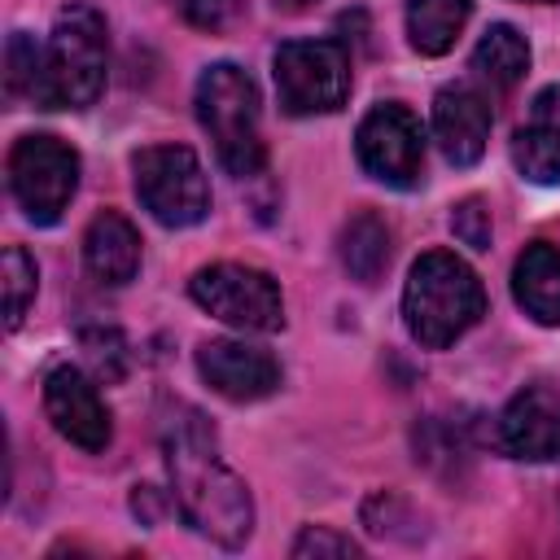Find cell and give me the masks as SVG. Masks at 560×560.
I'll use <instances>...</instances> for the list:
<instances>
[{"label": "cell", "mask_w": 560, "mask_h": 560, "mask_svg": "<svg viewBox=\"0 0 560 560\" xmlns=\"http://www.w3.org/2000/svg\"><path fill=\"white\" fill-rule=\"evenodd\" d=\"M171 494L179 516L219 547H241L254 534V499L249 486L219 459L214 429L201 411L175 407V416L162 429Z\"/></svg>", "instance_id": "cell-1"}, {"label": "cell", "mask_w": 560, "mask_h": 560, "mask_svg": "<svg viewBox=\"0 0 560 560\" xmlns=\"http://www.w3.org/2000/svg\"><path fill=\"white\" fill-rule=\"evenodd\" d=\"M481 315H486V289L464 258L446 249H429L411 262L402 284V319L424 350L455 346Z\"/></svg>", "instance_id": "cell-2"}, {"label": "cell", "mask_w": 560, "mask_h": 560, "mask_svg": "<svg viewBox=\"0 0 560 560\" xmlns=\"http://www.w3.org/2000/svg\"><path fill=\"white\" fill-rule=\"evenodd\" d=\"M109 70V31L92 4H66L44 44V109L96 105Z\"/></svg>", "instance_id": "cell-3"}, {"label": "cell", "mask_w": 560, "mask_h": 560, "mask_svg": "<svg viewBox=\"0 0 560 560\" xmlns=\"http://www.w3.org/2000/svg\"><path fill=\"white\" fill-rule=\"evenodd\" d=\"M192 101H197V122L214 140V153H219L223 171L236 175V179L258 175L262 162H267V149H262V131H258V88H254V79L232 61H214V66L201 70Z\"/></svg>", "instance_id": "cell-4"}, {"label": "cell", "mask_w": 560, "mask_h": 560, "mask_svg": "<svg viewBox=\"0 0 560 560\" xmlns=\"http://www.w3.org/2000/svg\"><path fill=\"white\" fill-rule=\"evenodd\" d=\"M271 79L284 114H332L350 96V52L337 39H289L271 57Z\"/></svg>", "instance_id": "cell-5"}, {"label": "cell", "mask_w": 560, "mask_h": 560, "mask_svg": "<svg viewBox=\"0 0 560 560\" xmlns=\"http://www.w3.org/2000/svg\"><path fill=\"white\" fill-rule=\"evenodd\" d=\"M136 197L162 228H192L210 214V184L188 144H149L131 158Z\"/></svg>", "instance_id": "cell-6"}, {"label": "cell", "mask_w": 560, "mask_h": 560, "mask_svg": "<svg viewBox=\"0 0 560 560\" xmlns=\"http://www.w3.org/2000/svg\"><path fill=\"white\" fill-rule=\"evenodd\" d=\"M9 188L22 206V214L39 228L57 223L79 188V153L48 136V131H35V136H22L9 153Z\"/></svg>", "instance_id": "cell-7"}, {"label": "cell", "mask_w": 560, "mask_h": 560, "mask_svg": "<svg viewBox=\"0 0 560 560\" xmlns=\"http://www.w3.org/2000/svg\"><path fill=\"white\" fill-rule=\"evenodd\" d=\"M188 293L201 311H210L214 319L241 328V332H276L284 328V298L280 284L245 262H210L201 271H192Z\"/></svg>", "instance_id": "cell-8"}, {"label": "cell", "mask_w": 560, "mask_h": 560, "mask_svg": "<svg viewBox=\"0 0 560 560\" xmlns=\"http://www.w3.org/2000/svg\"><path fill=\"white\" fill-rule=\"evenodd\" d=\"M354 153H359V166L376 179V184H389V188H416L420 184V171H424V131H420V118L398 105V101H385V105H372L354 131Z\"/></svg>", "instance_id": "cell-9"}, {"label": "cell", "mask_w": 560, "mask_h": 560, "mask_svg": "<svg viewBox=\"0 0 560 560\" xmlns=\"http://www.w3.org/2000/svg\"><path fill=\"white\" fill-rule=\"evenodd\" d=\"M44 411L52 420V429L74 442L79 451H105L109 438H114V424H109V411L96 394V381H88L79 368L70 363H57L48 376H44Z\"/></svg>", "instance_id": "cell-10"}, {"label": "cell", "mask_w": 560, "mask_h": 560, "mask_svg": "<svg viewBox=\"0 0 560 560\" xmlns=\"http://www.w3.org/2000/svg\"><path fill=\"white\" fill-rule=\"evenodd\" d=\"M197 372L228 402H258V398L280 389V363L262 346H249V341H236V337L201 341Z\"/></svg>", "instance_id": "cell-11"}, {"label": "cell", "mask_w": 560, "mask_h": 560, "mask_svg": "<svg viewBox=\"0 0 560 560\" xmlns=\"http://www.w3.org/2000/svg\"><path fill=\"white\" fill-rule=\"evenodd\" d=\"M494 442L512 459H560V394L547 385H525L503 407Z\"/></svg>", "instance_id": "cell-12"}, {"label": "cell", "mask_w": 560, "mask_h": 560, "mask_svg": "<svg viewBox=\"0 0 560 560\" xmlns=\"http://www.w3.org/2000/svg\"><path fill=\"white\" fill-rule=\"evenodd\" d=\"M490 122H494L490 101L472 83H451L433 96V136L442 158L455 166H472L486 153Z\"/></svg>", "instance_id": "cell-13"}, {"label": "cell", "mask_w": 560, "mask_h": 560, "mask_svg": "<svg viewBox=\"0 0 560 560\" xmlns=\"http://www.w3.org/2000/svg\"><path fill=\"white\" fill-rule=\"evenodd\" d=\"M512 162L529 184H560V83H547L512 136Z\"/></svg>", "instance_id": "cell-14"}, {"label": "cell", "mask_w": 560, "mask_h": 560, "mask_svg": "<svg viewBox=\"0 0 560 560\" xmlns=\"http://www.w3.org/2000/svg\"><path fill=\"white\" fill-rule=\"evenodd\" d=\"M83 267L101 284H127L140 271V232L127 214L101 210L83 232Z\"/></svg>", "instance_id": "cell-15"}, {"label": "cell", "mask_w": 560, "mask_h": 560, "mask_svg": "<svg viewBox=\"0 0 560 560\" xmlns=\"http://www.w3.org/2000/svg\"><path fill=\"white\" fill-rule=\"evenodd\" d=\"M512 298L529 319L560 328V249L556 245L534 241L521 249L512 267Z\"/></svg>", "instance_id": "cell-16"}, {"label": "cell", "mask_w": 560, "mask_h": 560, "mask_svg": "<svg viewBox=\"0 0 560 560\" xmlns=\"http://www.w3.org/2000/svg\"><path fill=\"white\" fill-rule=\"evenodd\" d=\"M337 254H341V267L350 271V280L376 284L385 276V267H389L394 232L376 210H359V214L346 219V228L337 236Z\"/></svg>", "instance_id": "cell-17"}, {"label": "cell", "mask_w": 560, "mask_h": 560, "mask_svg": "<svg viewBox=\"0 0 560 560\" xmlns=\"http://www.w3.org/2000/svg\"><path fill=\"white\" fill-rule=\"evenodd\" d=\"M472 4L468 0H407V39L420 57H442L455 48Z\"/></svg>", "instance_id": "cell-18"}, {"label": "cell", "mask_w": 560, "mask_h": 560, "mask_svg": "<svg viewBox=\"0 0 560 560\" xmlns=\"http://www.w3.org/2000/svg\"><path fill=\"white\" fill-rule=\"evenodd\" d=\"M472 70L490 88H499V92L516 88L525 79V70H529V44H525V35L516 26H508V22H494L477 39V48H472Z\"/></svg>", "instance_id": "cell-19"}, {"label": "cell", "mask_w": 560, "mask_h": 560, "mask_svg": "<svg viewBox=\"0 0 560 560\" xmlns=\"http://www.w3.org/2000/svg\"><path fill=\"white\" fill-rule=\"evenodd\" d=\"M4 96L9 105L31 101L44 109V48L26 31H13L4 48Z\"/></svg>", "instance_id": "cell-20"}, {"label": "cell", "mask_w": 560, "mask_h": 560, "mask_svg": "<svg viewBox=\"0 0 560 560\" xmlns=\"http://www.w3.org/2000/svg\"><path fill=\"white\" fill-rule=\"evenodd\" d=\"M0 280H4V328H18L22 315H26V306L35 302L39 267H35V258L22 245H9L4 249V262H0Z\"/></svg>", "instance_id": "cell-21"}, {"label": "cell", "mask_w": 560, "mask_h": 560, "mask_svg": "<svg viewBox=\"0 0 560 560\" xmlns=\"http://www.w3.org/2000/svg\"><path fill=\"white\" fill-rule=\"evenodd\" d=\"M79 346H83V354H88L96 381L114 385V381L127 376L131 354H127V341H122L118 328H101V324H96V328H83V332H79Z\"/></svg>", "instance_id": "cell-22"}, {"label": "cell", "mask_w": 560, "mask_h": 560, "mask_svg": "<svg viewBox=\"0 0 560 560\" xmlns=\"http://www.w3.org/2000/svg\"><path fill=\"white\" fill-rule=\"evenodd\" d=\"M166 4L197 31H228L245 9V0H166Z\"/></svg>", "instance_id": "cell-23"}, {"label": "cell", "mask_w": 560, "mask_h": 560, "mask_svg": "<svg viewBox=\"0 0 560 560\" xmlns=\"http://www.w3.org/2000/svg\"><path fill=\"white\" fill-rule=\"evenodd\" d=\"M451 232L468 249H490V206L481 197H464L451 210Z\"/></svg>", "instance_id": "cell-24"}, {"label": "cell", "mask_w": 560, "mask_h": 560, "mask_svg": "<svg viewBox=\"0 0 560 560\" xmlns=\"http://www.w3.org/2000/svg\"><path fill=\"white\" fill-rule=\"evenodd\" d=\"M293 556L298 560H324V556H359V542L350 534H337L332 525H306L293 542Z\"/></svg>", "instance_id": "cell-25"}, {"label": "cell", "mask_w": 560, "mask_h": 560, "mask_svg": "<svg viewBox=\"0 0 560 560\" xmlns=\"http://www.w3.org/2000/svg\"><path fill=\"white\" fill-rule=\"evenodd\" d=\"M131 508H136V516H140V521H149V525L162 516V499H158V490H153V486H136Z\"/></svg>", "instance_id": "cell-26"}, {"label": "cell", "mask_w": 560, "mask_h": 560, "mask_svg": "<svg viewBox=\"0 0 560 560\" xmlns=\"http://www.w3.org/2000/svg\"><path fill=\"white\" fill-rule=\"evenodd\" d=\"M276 4H280L284 13H302V9H311L315 0H276Z\"/></svg>", "instance_id": "cell-27"}, {"label": "cell", "mask_w": 560, "mask_h": 560, "mask_svg": "<svg viewBox=\"0 0 560 560\" xmlns=\"http://www.w3.org/2000/svg\"><path fill=\"white\" fill-rule=\"evenodd\" d=\"M529 4H560V0H529Z\"/></svg>", "instance_id": "cell-28"}]
</instances>
